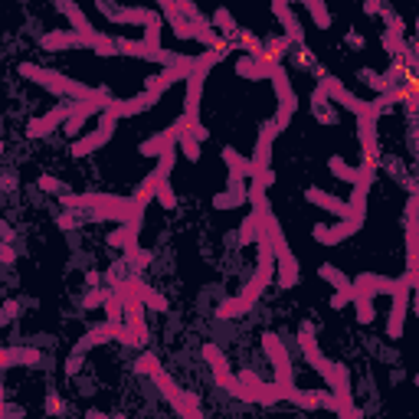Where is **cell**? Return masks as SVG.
Masks as SVG:
<instances>
[{
  "label": "cell",
  "mask_w": 419,
  "mask_h": 419,
  "mask_svg": "<svg viewBox=\"0 0 419 419\" xmlns=\"http://www.w3.org/2000/svg\"><path fill=\"white\" fill-rule=\"evenodd\" d=\"M20 75L23 79H33V82H40V86L53 89V92H63V96H73L75 102H96V98H112L105 89H89L82 82H75V79H63L59 73H49V69H40V66L33 63H23L20 66Z\"/></svg>",
  "instance_id": "2"
},
{
  "label": "cell",
  "mask_w": 419,
  "mask_h": 419,
  "mask_svg": "<svg viewBox=\"0 0 419 419\" xmlns=\"http://www.w3.org/2000/svg\"><path fill=\"white\" fill-rule=\"evenodd\" d=\"M141 301H144V305H148V308H154V312H167V308H171V305H167V298H164V295H158V291L144 289V285H141Z\"/></svg>",
  "instance_id": "28"
},
{
  "label": "cell",
  "mask_w": 419,
  "mask_h": 419,
  "mask_svg": "<svg viewBox=\"0 0 419 419\" xmlns=\"http://www.w3.org/2000/svg\"><path fill=\"white\" fill-rule=\"evenodd\" d=\"M409 291H413V285H399V289L393 291V308H390V324H387L390 337H399V334H403V318H406V308H409Z\"/></svg>",
  "instance_id": "13"
},
{
  "label": "cell",
  "mask_w": 419,
  "mask_h": 419,
  "mask_svg": "<svg viewBox=\"0 0 419 419\" xmlns=\"http://www.w3.org/2000/svg\"><path fill=\"white\" fill-rule=\"evenodd\" d=\"M154 197L161 200L164 210H174V204H177V197H174V190H171V183L167 181H161L158 187H154Z\"/></svg>",
  "instance_id": "30"
},
{
  "label": "cell",
  "mask_w": 419,
  "mask_h": 419,
  "mask_svg": "<svg viewBox=\"0 0 419 419\" xmlns=\"http://www.w3.org/2000/svg\"><path fill=\"white\" fill-rule=\"evenodd\" d=\"M272 13H275V17H279V23L285 26V33H289L291 46H305V36H301L298 17L291 13V3H289V0H272Z\"/></svg>",
  "instance_id": "14"
},
{
  "label": "cell",
  "mask_w": 419,
  "mask_h": 419,
  "mask_svg": "<svg viewBox=\"0 0 419 419\" xmlns=\"http://www.w3.org/2000/svg\"><path fill=\"white\" fill-rule=\"evenodd\" d=\"M331 174L334 177H341V181H347V183H354V177H357L354 167H347V164L337 161V158H331Z\"/></svg>",
  "instance_id": "32"
},
{
  "label": "cell",
  "mask_w": 419,
  "mask_h": 419,
  "mask_svg": "<svg viewBox=\"0 0 419 419\" xmlns=\"http://www.w3.org/2000/svg\"><path fill=\"white\" fill-rule=\"evenodd\" d=\"M151 380L158 383V390H161L164 397L171 399V406L177 409V413H183V416H194V419H200L204 413H200V406H197V397L194 393H183L177 383H174V376L164 370V367H158L154 374H151Z\"/></svg>",
  "instance_id": "3"
},
{
  "label": "cell",
  "mask_w": 419,
  "mask_h": 419,
  "mask_svg": "<svg viewBox=\"0 0 419 419\" xmlns=\"http://www.w3.org/2000/svg\"><path fill=\"white\" fill-rule=\"evenodd\" d=\"M236 73L239 75H249V79H266V69H262V66L256 63V59H252V56H246V59H239L236 63Z\"/></svg>",
  "instance_id": "25"
},
{
  "label": "cell",
  "mask_w": 419,
  "mask_h": 419,
  "mask_svg": "<svg viewBox=\"0 0 419 419\" xmlns=\"http://www.w3.org/2000/svg\"><path fill=\"white\" fill-rule=\"evenodd\" d=\"M158 3H161L164 17H167V20H171V23H177V20H181V10L174 7V0H158Z\"/></svg>",
  "instance_id": "35"
},
{
  "label": "cell",
  "mask_w": 419,
  "mask_h": 419,
  "mask_svg": "<svg viewBox=\"0 0 419 419\" xmlns=\"http://www.w3.org/2000/svg\"><path fill=\"white\" fill-rule=\"evenodd\" d=\"M204 357L210 360V367H213V376H216V383H220V387L229 390L233 383H236V376L229 374V364H226V357H223L220 347H216V344H204Z\"/></svg>",
  "instance_id": "16"
},
{
  "label": "cell",
  "mask_w": 419,
  "mask_h": 419,
  "mask_svg": "<svg viewBox=\"0 0 419 419\" xmlns=\"http://www.w3.org/2000/svg\"><path fill=\"white\" fill-rule=\"evenodd\" d=\"M210 26H220L223 33H236V23H233V17H229V10H216L213 23Z\"/></svg>",
  "instance_id": "33"
},
{
  "label": "cell",
  "mask_w": 419,
  "mask_h": 419,
  "mask_svg": "<svg viewBox=\"0 0 419 419\" xmlns=\"http://www.w3.org/2000/svg\"><path fill=\"white\" fill-rule=\"evenodd\" d=\"M216 312H220V318H239V314L249 312V305L243 301V295H239V298H226L223 305L216 308Z\"/></svg>",
  "instance_id": "24"
},
{
  "label": "cell",
  "mask_w": 419,
  "mask_h": 419,
  "mask_svg": "<svg viewBox=\"0 0 419 419\" xmlns=\"http://www.w3.org/2000/svg\"><path fill=\"white\" fill-rule=\"evenodd\" d=\"M272 252H275V269H279V289H295L298 285V259L285 246V239L272 243Z\"/></svg>",
  "instance_id": "7"
},
{
  "label": "cell",
  "mask_w": 419,
  "mask_h": 419,
  "mask_svg": "<svg viewBox=\"0 0 419 419\" xmlns=\"http://www.w3.org/2000/svg\"><path fill=\"white\" fill-rule=\"evenodd\" d=\"M0 416H7V406H3V393H0Z\"/></svg>",
  "instance_id": "39"
},
{
  "label": "cell",
  "mask_w": 419,
  "mask_h": 419,
  "mask_svg": "<svg viewBox=\"0 0 419 419\" xmlns=\"http://www.w3.org/2000/svg\"><path fill=\"white\" fill-rule=\"evenodd\" d=\"M102 301H105V291H92V295L86 298V305L92 308V305H102Z\"/></svg>",
  "instance_id": "37"
},
{
  "label": "cell",
  "mask_w": 419,
  "mask_h": 419,
  "mask_svg": "<svg viewBox=\"0 0 419 419\" xmlns=\"http://www.w3.org/2000/svg\"><path fill=\"white\" fill-rule=\"evenodd\" d=\"M298 341H301V351H305V357H308V364H312L314 370L324 376V383H328V390H331V397H334V406L331 409H334V413H341V416L357 419V416H360V409L351 403V374H347V367L334 364V360H328V357L321 354V347L314 344L312 321L301 324Z\"/></svg>",
  "instance_id": "1"
},
{
  "label": "cell",
  "mask_w": 419,
  "mask_h": 419,
  "mask_svg": "<svg viewBox=\"0 0 419 419\" xmlns=\"http://www.w3.org/2000/svg\"><path fill=\"white\" fill-rule=\"evenodd\" d=\"M108 20H112V23H141V26H148V23H158L161 17H158L154 10L128 7V10H108Z\"/></svg>",
  "instance_id": "18"
},
{
  "label": "cell",
  "mask_w": 419,
  "mask_h": 419,
  "mask_svg": "<svg viewBox=\"0 0 419 419\" xmlns=\"http://www.w3.org/2000/svg\"><path fill=\"white\" fill-rule=\"evenodd\" d=\"M354 308H357V321L360 324H370L376 318V312H374V298L370 295H364V291H354Z\"/></svg>",
  "instance_id": "21"
},
{
  "label": "cell",
  "mask_w": 419,
  "mask_h": 419,
  "mask_svg": "<svg viewBox=\"0 0 419 419\" xmlns=\"http://www.w3.org/2000/svg\"><path fill=\"white\" fill-rule=\"evenodd\" d=\"M269 79H272V86H275V96H279V125L285 128L291 121V115H295V108H298V96H295V89H291L289 82V75H285V66H272L269 69Z\"/></svg>",
  "instance_id": "4"
},
{
  "label": "cell",
  "mask_w": 419,
  "mask_h": 419,
  "mask_svg": "<svg viewBox=\"0 0 419 419\" xmlns=\"http://www.w3.org/2000/svg\"><path fill=\"white\" fill-rule=\"evenodd\" d=\"M177 144L183 148V154H187V161H197V158H200V141H197L194 135H190V128H187V131L181 135V138H177Z\"/></svg>",
  "instance_id": "27"
},
{
  "label": "cell",
  "mask_w": 419,
  "mask_h": 419,
  "mask_svg": "<svg viewBox=\"0 0 419 419\" xmlns=\"http://www.w3.org/2000/svg\"><path fill=\"white\" fill-rule=\"evenodd\" d=\"M351 285H354V291H364V295L374 298V295H393L399 285H416V279H409V275H403V279H383V275L364 272V275H357Z\"/></svg>",
  "instance_id": "5"
},
{
  "label": "cell",
  "mask_w": 419,
  "mask_h": 419,
  "mask_svg": "<svg viewBox=\"0 0 419 419\" xmlns=\"http://www.w3.org/2000/svg\"><path fill=\"white\" fill-rule=\"evenodd\" d=\"M69 112H73V102H63V105H56L53 112H46L43 119H36L26 125V135L30 138H43V135H49V131L63 128V121L69 119Z\"/></svg>",
  "instance_id": "12"
},
{
  "label": "cell",
  "mask_w": 419,
  "mask_h": 419,
  "mask_svg": "<svg viewBox=\"0 0 419 419\" xmlns=\"http://www.w3.org/2000/svg\"><path fill=\"white\" fill-rule=\"evenodd\" d=\"M301 3L308 7L314 26H321V30H328V26H331V13H328V7H324V0H301Z\"/></svg>",
  "instance_id": "22"
},
{
  "label": "cell",
  "mask_w": 419,
  "mask_h": 419,
  "mask_svg": "<svg viewBox=\"0 0 419 419\" xmlns=\"http://www.w3.org/2000/svg\"><path fill=\"white\" fill-rule=\"evenodd\" d=\"M0 262H13V249L7 243H0Z\"/></svg>",
  "instance_id": "36"
},
{
  "label": "cell",
  "mask_w": 419,
  "mask_h": 419,
  "mask_svg": "<svg viewBox=\"0 0 419 419\" xmlns=\"http://www.w3.org/2000/svg\"><path fill=\"white\" fill-rule=\"evenodd\" d=\"M364 226V216H344V223L341 226H314V239L321 243V246H337V243H344L354 229Z\"/></svg>",
  "instance_id": "10"
},
{
  "label": "cell",
  "mask_w": 419,
  "mask_h": 419,
  "mask_svg": "<svg viewBox=\"0 0 419 419\" xmlns=\"http://www.w3.org/2000/svg\"><path fill=\"white\" fill-rule=\"evenodd\" d=\"M59 3H63V0H59Z\"/></svg>",
  "instance_id": "41"
},
{
  "label": "cell",
  "mask_w": 419,
  "mask_h": 419,
  "mask_svg": "<svg viewBox=\"0 0 419 419\" xmlns=\"http://www.w3.org/2000/svg\"><path fill=\"white\" fill-rule=\"evenodd\" d=\"M158 367H161V364H158V357H154V354H141V357H138V374L151 376L154 370H158Z\"/></svg>",
  "instance_id": "34"
},
{
  "label": "cell",
  "mask_w": 419,
  "mask_h": 419,
  "mask_svg": "<svg viewBox=\"0 0 419 419\" xmlns=\"http://www.w3.org/2000/svg\"><path fill=\"white\" fill-rule=\"evenodd\" d=\"M10 360H13V367H36L40 360H43V354L36 351V347H26V344H20V347H10Z\"/></svg>",
  "instance_id": "20"
},
{
  "label": "cell",
  "mask_w": 419,
  "mask_h": 419,
  "mask_svg": "<svg viewBox=\"0 0 419 419\" xmlns=\"http://www.w3.org/2000/svg\"><path fill=\"white\" fill-rule=\"evenodd\" d=\"M321 279H328L334 289H347V285H351V279H347L341 269H334L331 262H324V266H321Z\"/></svg>",
  "instance_id": "26"
},
{
  "label": "cell",
  "mask_w": 419,
  "mask_h": 419,
  "mask_svg": "<svg viewBox=\"0 0 419 419\" xmlns=\"http://www.w3.org/2000/svg\"><path fill=\"white\" fill-rule=\"evenodd\" d=\"M305 197H308V204H314V206H321V210H328V213H334V216H351V206H347V200H337V197H331V194H324V190H305Z\"/></svg>",
  "instance_id": "17"
},
{
  "label": "cell",
  "mask_w": 419,
  "mask_h": 419,
  "mask_svg": "<svg viewBox=\"0 0 419 419\" xmlns=\"http://www.w3.org/2000/svg\"><path fill=\"white\" fill-rule=\"evenodd\" d=\"M40 187H43V190H59V181H53V177H43V181H40Z\"/></svg>",
  "instance_id": "38"
},
{
  "label": "cell",
  "mask_w": 419,
  "mask_h": 419,
  "mask_svg": "<svg viewBox=\"0 0 419 419\" xmlns=\"http://www.w3.org/2000/svg\"><path fill=\"white\" fill-rule=\"evenodd\" d=\"M190 128V121L183 119H177L171 125V128H164L161 135H154V138H148L144 141V144H141V154H144V158H158V154H161V151H167V148H174V144H177V138H181L183 131Z\"/></svg>",
  "instance_id": "9"
},
{
  "label": "cell",
  "mask_w": 419,
  "mask_h": 419,
  "mask_svg": "<svg viewBox=\"0 0 419 419\" xmlns=\"http://www.w3.org/2000/svg\"><path fill=\"white\" fill-rule=\"evenodd\" d=\"M351 298H354V285H347V289H337L331 295V308L334 312H341L344 305H351Z\"/></svg>",
  "instance_id": "31"
},
{
  "label": "cell",
  "mask_w": 419,
  "mask_h": 419,
  "mask_svg": "<svg viewBox=\"0 0 419 419\" xmlns=\"http://www.w3.org/2000/svg\"><path fill=\"white\" fill-rule=\"evenodd\" d=\"M239 243H243V246H249V243H259V226H256V220H252V213L243 220V229H239Z\"/></svg>",
  "instance_id": "29"
},
{
  "label": "cell",
  "mask_w": 419,
  "mask_h": 419,
  "mask_svg": "<svg viewBox=\"0 0 419 419\" xmlns=\"http://www.w3.org/2000/svg\"><path fill=\"white\" fill-rule=\"evenodd\" d=\"M318 86L324 89V92H328V96L334 98V102H341V105L347 108V112H360V108L367 105V102H360V98L357 96H351V92H347L344 86H341V82H337V79H334V75H321V82H318Z\"/></svg>",
  "instance_id": "15"
},
{
  "label": "cell",
  "mask_w": 419,
  "mask_h": 419,
  "mask_svg": "<svg viewBox=\"0 0 419 419\" xmlns=\"http://www.w3.org/2000/svg\"><path fill=\"white\" fill-rule=\"evenodd\" d=\"M223 161H226V167H229L233 177H249V161H246V158H239L233 148L223 151Z\"/></svg>",
  "instance_id": "23"
},
{
  "label": "cell",
  "mask_w": 419,
  "mask_h": 419,
  "mask_svg": "<svg viewBox=\"0 0 419 419\" xmlns=\"http://www.w3.org/2000/svg\"><path fill=\"white\" fill-rule=\"evenodd\" d=\"M262 347H266L272 367H275V383L291 387V364H289V351H285V344H282L275 334H266V337H262Z\"/></svg>",
  "instance_id": "8"
},
{
  "label": "cell",
  "mask_w": 419,
  "mask_h": 419,
  "mask_svg": "<svg viewBox=\"0 0 419 419\" xmlns=\"http://www.w3.org/2000/svg\"><path fill=\"white\" fill-rule=\"evenodd\" d=\"M10 321V314H0V324H7Z\"/></svg>",
  "instance_id": "40"
},
{
  "label": "cell",
  "mask_w": 419,
  "mask_h": 419,
  "mask_svg": "<svg viewBox=\"0 0 419 419\" xmlns=\"http://www.w3.org/2000/svg\"><path fill=\"white\" fill-rule=\"evenodd\" d=\"M161 96H154V92H141V96H135V98H128V102H108L102 112L105 115H112V119H128V115H141V112H148L154 102H158Z\"/></svg>",
  "instance_id": "11"
},
{
  "label": "cell",
  "mask_w": 419,
  "mask_h": 419,
  "mask_svg": "<svg viewBox=\"0 0 419 419\" xmlns=\"http://www.w3.org/2000/svg\"><path fill=\"white\" fill-rule=\"evenodd\" d=\"M115 125H119V119H112V115H105V112H102L98 128L92 131V135H86L82 141H75V144H73V158H86V154L98 151L102 144H108V141H112V131H115Z\"/></svg>",
  "instance_id": "6"
},
{
  "label": "cell",
  "mask_w": 419,
  "mask_h": 419,
  "mask_svg": "<svg viewBox=\"0 0 419 419\" xmlns=\"http://www.w3.org/2000/svg\"><path fill=\"white\" fill-rule=\"evenodd\" d=\"M43 46L46 49H75V46H86L79 33H46L43 36Z\"/></svg>",
  "instance_id": "19"
}]
</instances>
